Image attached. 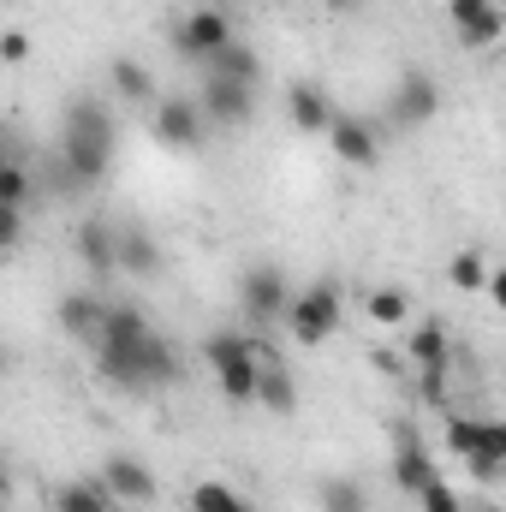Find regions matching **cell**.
Listing matches in <instances>:
<instances>
[{
  "mask_svg": "<svg viewBox=\"0 0 506 512\" xmlns=\"http://www.w3.org/2000/svg\"><path fill=\"white\" fill-rule=\"evenodd\" d=\"M96 370L120 393H155V387L179 382L173 346L149 328V316L137 304H108V322H102V340H96Z\"/></svg>",
  "mask_w": 506,
  "mask_h": 512,
  "instance_id": "obj_1",
  "label": "cell"
},
{
  "mask_svg": "<svg viewBox=\"0 0 506 512\" xmlns=\"http://www.w3.org/2000/svg\"><path fill=\"white\" fill-rule=\"evenodd\" d=\"M60 161H66V173H72L78 185H102V179H108V167H114V114H108L96 96H84V102L66 108Z\"/></svg>",
  "mask_w": 506,
  "mask_h": 512,
  "instance_id": "obj_2",
  "label": "cell"
},
{
  "mask_svg": "<svg viewBox=\"0 0 506 512\" xmlns=\"http://www.w3.org/2000/svg\"><path fill=\"white\" fill-rule=\"evenodd\" d=\"M262 340H245V334H209L203 340V358H209V370H215V382H221V399H233V405H251L256 393V364H262Z\"/></svg>",
  "mask_w": 506,
  "mask_h": 512,
  "instance_id": "obj_3",
  "label": "cell"
},
{
  "mask_svg": "<svg viewBox=\"0 0 506 512\" xmlns=\"http://www.w3.org/2000/svg\"><path fill=\"white\" fill-rule=\"evenodd\" d=\"M167 42H173V54L179 60H191V66H209L227 42H239L233 36V18L221 12V6H191L185 18H173L167 24Z\"/></svg>",
  "mask_w": 506,
  "mask_h": 512,
  "instance_id": "obj_4",
  "label": "cell"
},
{
  "mask_svg": "<svg viewBox=\"0 0 506 512\" xmlns=\"http://www.w3.org/2000/svg\"><path fill=\"white\" fill-rule=\"evenodd\" d=\"M340 316H346V298H340L334 280H316V286L292 292V304H286V328H292L298 346H322V340H334Z\"/></svg>",
  "mask_w": 506,
  "mask_h": 512,
  "instance_id": "obj_5",
  "label": "cell"
},
{
  "mask_svg": "<svg viewBox=\"0 0 506 512\" xmlns=\"http://www.w3.org/2000/svg\"><path fill=\"white\" fill-rule=\"evenodd\" d=\"M239 304H245L251 322H286L292 280H286L274 262H256V268H245V280H239Z\"/></svg>",
  "mask_w": 506,
  "mask_h": 512,
  "instance_id": "obj_6",
  "label": "cell"
},
{
  "mask_svg": "<svg viewBox=\"0 0 506 512\" xmlns=\"http://www.w3.org/2000/svg\"><path fill=\"white\" fill-rule=\"evenodd\" d=\"M251 108H256V84L203 72V90H197V114H203V126H245Z\"/></svg>",
  "mask_w": 506,
  "mask_h": 512,
  "instance_id": "obj_7",
  "label": "cell"
},
{
  "mask_svg": "<svg viewBox=\"0 0 506 512\" xmlns=\"http://www.w3.org/2000/svg\"><path fill=\"white\" fill-rule=\"evenodd\" d=\"M393 126H429L441 114V84L423 72V66H405L399 84H393V102H387Z\"/></svg>",
  "mask_w": 506,
  "mask_h": 512,
  "instance_id": "obj_8",
  "label": "cell"
},
{
  "mask_svg": "<svg viewBox=\"0 0 506 512\" xmlns=\"http://www.w3.org/2000/svg\"><path fill=\"white\" fill-rule=\"evenodd\" d=\"M96 483L108 489L114 507H120V501H126V507H149V501H155V471H149L143 459H131V453H114Z\"/></svg>",
  "mask_w": 506,
  "mask_h": 512,
  "instance_id": "obj_9",
  "label": "cell"
},
{
  "mask_svg": "<svg viewBox=\"0 0 506 512\" xmlns=\"http://www.w3.org/2000/svg\"><path fill=\"white\" fill-rule=\"evenodd\" d=\"M447 12H453V30H459L465 48H495L506 36L501 0H447Z\"/></svg>",
  "mask_w": 506,
  "mask_h": 512,
  "instance_id": "obj_10",
  "label": "cell"
},
{
  "mask_svg": "<svg viewBox=\"0 0 506 512\" xmlns=\"http://www.w3.org/2000/svg\"><path fill=\"white\" fill-rule=\"evenodd\" d=\"M411 334H405V364L411 370H447V364H459V346H453V334H447V322H405Z\"/></svg>",
  "mask_w": 506,
  "mask_h": 512,
  "instance_id": "obj_11",
  "label": "cell"
},
{
  "mask_svg": "<svg viewBox=\"0 0 506 512\" xmlns=\"http://www.w3.org/2000/svg\"><path fill=\"white\" fill-rule=\"evenodd\" d=\"M328 143H334V155H340L346 167H376V155H381V131L370 126L364 114H334Z\"/></svg>",
  "mask_w": 506,
  "mask_h": 512,
  "instance_id": "obj_12",
  "label": "cell"
},
{
  "mask_svg": "<svg viewBox=\"0 0 506 512\" xmlns=\"http://www.w3.org/2000/svg\"><path fill=\"white\" fill-rule=\"evenodd\" d=\"M155 143H161V149H197V143H203V114H197V102H185V96L161 102V108H155Z\"/></svg>",
  "mask_w": 506,
  "mask_h": 512,
  "instance_id": "obj_13",
  "label": "cell"
},
{
  "mask_svg": "<svg viewBox=\"0 0 506 512\" xmlns=\"http://www.w3.org/2000/svg\"><path fill=\"white\" fill-rule=\"evenodd\" d=\"M102 322H108V304H102L96 292H66V298H60V328H66V340H78V346L96 352Z\"/></svg>",
  "mask_w": 506,
  "mask_h": 512,
  "instance_id": "obj_14",
  "label": "cell"
},
{
  "mask_svg": "<svg viewBox=\"0 0 506 512\" xmlns=\"http://www.w3.org/2000/svg\"><path fill=\"white\" fill-rule=\"evenodd\" d=\"M251 405H268L274 417H292V411H298V382H292V370H286L274 352H262V364H256Z\"/></svg>",
  "mask_w": 506,
  "mask_h": 512,
  "instance_id": "obj_15",
  "label": "cell"
},
{
  "mask_svg": "<svg viewBox=\"0 0 506 512\" xmlns=\"http://www.w3.org/2000/svg\"><path fill=\"white\" fill-rule=\"evenodd\" d=\"M334 114H340V108L328 102V90H322V84L298 78V84L286 90V120H292L298 131H310V137H316V131H328V126H334Z\"/></svg>",
  "mask_w": 506,
  "mask_h": 512,
  "instance_id": "obj_16",
  "label": "cell"
},
{
  "mask_svg": "<svg viewBox=\"0 0 506 512\" xmlns=\"http://www.w3.org/2000/svg\"><path fill=\"white\" fill-rule=\"evenodd\" d=\"M114 268H126V274H155V268H161L155 233H143V227H114Z\"/></svg>",
  "mask_w": 506,
  "mask_h": 512,
  "instance_id": "obj_17",
  "label": "cell"
},
{
  "mask_svg": "<svg viewBox=\"0 0 506 512\" xmlns=\"http://www.w3.org/2000/svg\"><path fill=\"white\" fill-rule=\"evenodd\" d=\"M393 483H399L405 495H417L423 483H435V459H429V447H423L417 435L399 441V453H393Z\"/></svg>",
  "mask_w": 506,
  "mask_h": 512,
  "instance_id": "obj_18",
  "label": "cell"
},
{
  "mask_svg": "<svg viewBox=\"0 0 506 512\" xmlns=\"http://www.w3.org/2000/svg\"><path fill=\"white\" fill-rule=\"evenodd\" d=\"M72 251H78V262H84L90 274H114V227H108V221H84V227L72 233Z\"/></svg>",
  "mask_w": 506,
  "mask_h": 512,
  "instance_id": "obj_19",
  "label": "cell"
},
{
  "mask_svg": "<svg viewBox=\"0 0 506 512\" xmlns=\"http://www.w3.org/2000/svg\"><path fill=\"white\" fill-rule=\"evenodd\" d=\"M364 316H370L376 328H405V322H411V292H405V286H370V292H364Z\"/></svg>",
  "mask_w": 506,
  "mask_h": 512,
  "instance_id": "obj_20",
  "label": "cell"
},
{
  "mask_svg": "<svg viewBox=\"0 0 506 512\" xmlns=\"http://www.w3.org/2000/svg\"><path fill=\"white\" fill-rule=\"evenodd\" d=\"M114 96H120L126 108H149V102H155V78H149L143 60H114Z\"/></svg>",
  "mask_w": 506,
  "mask_h": 512,
  "instance_id": "obj_21",
  "label": "cell"
},
{
  "mask_svg": "<svg viewBox=\"0 0 506 512\" xmlns=\"http://www.w3.org/2000/svg\"><path fill=\"white\" fill-rule=\"evenodd\" d=\"M203 72H215V78H239V84H256V78H262V60H256V48H245V42H227Z\"/></svg>",
  "mask_w": 506,
  "mask_h": 512,
  "instance_id": "obj_22",
  "label": "cell"
},
{
  "mask_svg": "<svg viewBox=\"0 0 506 512\" xmlns=\"http://www.w3.org/2000/svg\"><path fill=\"white\" fill-rule=\"evenodd\" d=\"M54 512H114V501H108V489H102L96 477H90V483L78 477V483H66V489L54 495Z\"/></svg>",
  "mask_w": 506,
  "mask_h": 512,
  "instance_id": "obj_23",
  "label": "cell"
},
{
  "mask_svg": "<svg viewBox=\"0 0 506 512\" xmlns=\"http://www.w3.org/2000/svg\"><path fill=\"white\" fill-rule=\"evenodd\" d=\"M316 501H322V512H370L364 483H352V477H328V483L316 489Z\"/></svg>",
  "mask_w": 506,
  "mask_h": 512,
  "instance_id": "obj_24",
  "label": "cell"
},
{
  "mask_svg": "<svg viewBox=\"0 0 506 512\" xmlns=\"http://www.w3.org/2000/svg\"><path fill=\"white\" fill-rule=\"evenodd\" d=\"M191 512H251V507H245V495H239L233 483H215V477H209V483L191 489Z\"/></svg>",
  "mask_w": 506,
  "mask_h": 512,
  "instance_id": "obj_25",
  "label": "cell"
},
{
  "mask_svg": "<svg viewBox=\"0 0 506 512\" xmlns=\"http://www.w3.org/2000/svg\"><path fill=\"white\" fill-rule=\"evenodd\" d=\"M477 447H483V417H471V411H447V453L471 459Z\"/></svg>",
  "mask_w": 506,
  "mask_h": 512,
  "instance_id": "obj_26",
  "label": "cell"
},
{
  "mask_svg": "<svg viewBox=\"0 0 506 512\" xmlns=\"http://www.w3.org/2000/svg\"><path fill=\"white\" fill-rule=\"evenodd\" d=\"M447 280H453L459 292H483V280H489V256L483 251H459L453 256V268H447Z\"/></svg>",
  "mask_w": 506,
  "mask_h": 512,
  "instance_id": "obj_27",
  "label": "cell"
},
{
  "mask_svg": "<svg viewBox=\"0 0 506 512\" xmlns=\"http://www.w3.org/2000/svg\"><path fill=\"white\" fill-rule=\"evenodd\" d=\"M30 191H36V185H30V173H24L18 161H6V167H0V203H6V209H24V203H30Z\"/></svg>",
  "mask_w": 506,
  "mask_h": 512,
  "instance_id": "obj_28",
  "label": "cell"
},
{
  "mask_svg": "<svg viewBox=\"0 0 506 512\" xmlns=\"http://www.w3.org/2000/svg\"><path fill=\"white\" fill-rule=\"evenodd\" d=\"M417 507H423V512H465V495H459L453 483H441V477H435V483H423V489H417Z\"/></svg>",
  "mask_w": 506,
  "mask_h": 512,
  "instance_id": "obj_29",
  "label": "cell"
},
{
  "mask_svg": "<svg viewBox=\"0 0 506 512\" xmlns=\"http://www.w3.org/2000/svg\"><path fill=\"white\" fill-rule=\"evenodd\" d=\"M417 399L423 405H447L453 399V364L447 370H417Z\"/></svg>",
  "mask_w": 506,
  "mask_h": 512,
  "instance_id": "obj_30",
  "label": "cell"
},
{
  "mask_svg": "<svg viewBox=\"0 0 506 512\" xmlns=\"http://www.w3.org/2000/svg\"><path fill=\"white\" fill-rule=\"evenodd\" d=\"M18 239H24V209H6V203H0V256L12 251Z\"/></svg>",
  "mask_w": 506,
  "mask_h": 512,
  "instance_id": "obj_31",
  "label": "cell"
},
{
  "mask_svg": "<svg viewBox=\"0 0 506 512\" xmlns=\"http://www.w3.org/2000/svg\"><path fill=\"white\" fill-rule=\"evenodd\" d=\"M0 60H6V66H24V60H30V36H24V30H6V36H0Z\"/></svg>",
  "mask_w": 506,
  "mask_h": 512,
  "instance_id": "obj_32",
  "label": "cell"
},
{
  "mask_svg": "<svg viewBox=\"0 0 506 512\" xmlns=\"http://www.w3.org/2000/svg\"><path fill=\"white\" fill-rule=\"evenodd\" d=\"M0 501H12V465L0 459Z\"/></svg>",
  "mask_w": 506,
  "mask_h": 512,
  "instance_id": "obj_33",
  "label": "cell"
},
{
  "mask_svg": "<svg viewBox=\"0 0 506 512\" xmlns=\"http://www.w3.org/2000/svg\"><path fill=\"white\" fill-rule=\"evenodd\" d=\"M364 0H328V12H358Z\"/></svg>",
  "mask_w": 506,
  "mask_h": 512,
  "instance_id": "obj_34",
  "label": "cell"
},
{
  "mask_svg": "<svg viewBox=\"0 0 506 512\" xmlns=\"http://www.w3.org/2000/svg\"><path fill=\"white\" fill-rule=\"evenodd\" d=\"M6 161H12V143H6V131H0V167H6Z\"/></svg>",
  "mask_w": 506,
  "mask_h": 512,
  "instance_id": "obj_35",
  "label": "cell"
},
{
  "mask_svg": "<svg viewBox=\"0 0 506 512\" xmlns=\"http://www.w3.org/2000/svg\"><path fill=\"white\" fill-rule=\"evenodd\" d=\"M0 364H6V346H0Z\"/></svg>",
  "mask_w": 506,
  "mask_h": 512,
  "instance_id": "obj_36",
  "label": "cell"
},
{
  "mask_svg": "<svg viewBox=\"0 0 506 512\" xmlns=\"http://www.w3.org/2000/svg\"><path fill=\"white\" fill-rule=\"evenodd\" d=\"M0 512H6V501H0Z\"/></svg>",
  "mask_w": 506,
  "mask_h": 512,
  "instance_id": "obj_37",
  "label": "cell"
},
{
  "mask_svg": "<svg viewBox=\"0 0 506 512\" xmlns=\"http://www.w3.org/2000/svg\"><path fill=\"white\" fill-rule=\"evenodd\" d=\"M465 512H471V507H465Z\"/></svg>",
  "mask_w": 506,
  "mask_h": 512,
  "instance_id": "obj_38",
  "label": "cell"
}]
</instances>
